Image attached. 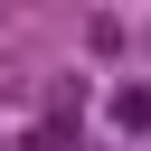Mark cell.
I'll list each match as a JSON object with an SVG mask.
<instances>
[{
	"instance_id": "6da1fadb",
	"label": "cell",
	"mask_w": 151,
	"mask_h": 151,
	"mask_svg": "<svg viewBox=\"0 0 151 151\" xmlns=\"http://www.w3.org/2000/svg\"><path fill=\"white\" fill-rule=\"evenodd\" d=\"M113 132H151V85H123L113 94Z\"/></svg>"
}]
</instances>
